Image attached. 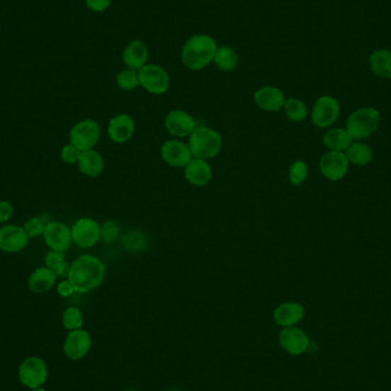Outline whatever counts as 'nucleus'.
<instances>
[{"label": "nucleus", "instance_id": "5", "mask_svg": "<svg viewBox=\"0 0 391 391\" xmlns=\"http://www.w3.org/2000/svg\"><path fill=\"white\" fill-rule=\"evenodd\" d=\"M100 135H101L100 125L92 119H84L74 125L70 130L69 137H70V143L83 152L92 150L95 145L98 144Z\"/></svg>", "mask_w": 391, "mask_h": 391}, {"label": "nucleus", "instance_id": "26", "mask_svg": "<svg viewBox=\"0 0 391 391\" xmlns=\"http://www.w3.org/2000/svg\"><path fill=\"white\" fill-rule=\"evenodd\" d=\"M349 163L357 166H365L373 159V150L370 145L363 142H355L344 152Z\"/></svg>", "mask_w": 391, "mask_h": 391}, {"label": "nucleus", "instance_id": "28", "mask_svg": "<svg viewBox=\"0 0 391 391\" xmlns=\"http://www.w3.org/2000/svg\"><path fill=\"white\" fill-rule=\"evenodd\" d=\"M285 113L292 122H302L308 116V109L305 102L299 98H288L284 104Z\"/></svg>", "mask_w": 391, "mask_h": 391}, {"label": "nucleus", "instance_id": "6", "mask_svg": "<svg viewBox=\"0 0 391 391\" xmlns=\"http://www.w3.org/2000/svg\"><path fill=\"white\" fill-rule=\"evenodd\" d=\"M137 74L140 85L150 94L160 95L169 91L171 83L169 74L159 65L145 64L137 70Z\"/></svg>", "mask_w": 391, "mask_h": 391}, {"label": "nucleus", "instance_id": "20", "mask_svg": "<svg viewBox=\"0 0 391 391\" xmlns=\"http://www.w3.org/2000/svg\"><path fill=\"white\" fill-rule=\"evenodd\" d=\"M305 317V308L298 302H286L278 305L273 312V320L283 327L294 326Z\"/></svg>", "mask_w": 391, "mask_h": 391}, {"label": "nucleus", "instance_id": "30", "mask_svg": "<svg viewBox=\"0 0 391 391\" xmlns=\"http://www.w3.org/2000/svg\"><path fill=\"white\" fill-rule=\"evenodd\" d=\"M62 323L65 329H69V331L79 329L84 323L83 314L80 312L79 309L70 307V308L65 309L63 312Z\"/></svg>", "mask_w": 391, "mask_h": 391}, {"label": "nucleus", "instance_id": "15", "mask_svg": "<svg viewBox=\"0 0 391 391\" xmlns=\"http://www.w3.org/2000/svg\"><path fill=\"white\" fill-rule=\"evenodd\" d=\"M92 347V339L84 329L70 331L64 344V353L69 358L78 361L85 357Z\"/></svg>", "mask_w": 391, "mask_h": 391}, {"label": "nucleus", "instance_id": "38", "mask_svg": "<svg viewBox=\"0 0 391 391\" xmlns=\"http://www.w3.org/2000/svg\"><path fill=\"white\" fill-rule=\"evenodd\" d=\"M14 213L12 204L7 200H0V223L7 222Z\"/></svg>", "mask_w": 391, "mask_h": 391}, {"label": "nucleus", "instance_id": "25", "mask_svg": "<svg viewBox=\"0 0 391 391\" xmlns=\"http://www.w3.org/2000/svg\"><path fill=\"white\" fill-rule=\"evenodd\" d=\"M370 70L378 77L390 79L391 78V52L388 50H378L370 54Z\"/></svg>", "mask_w": 391, "mask_h": 391}, {"label": "nucleus", "instance_id": "27", "mask_svg": "<svg viewBox=\"0 0 391 391\" xmlns=\"http://www.w3.org/2000/svg\"><path fill=\"white\" fill-rule=\"evenodd\" d=\"M213 61L220 70L232 72L237 67L238 55L232 47L222 46V47H217Z\"/></svg>", "mask_w": 391, "mask_h": 391}, {"label": "nucleus", "instance_id": "19", "mask_svg": "<svg viewBox=\"0 0 391 391\" xmlns=\"http://www.w3.org/2000/svg\"><path fill=\"white\" fill-rule=\"evenodd\" d=\"M184 176L196 187H205L212 180L213 172L206 160L193 158L187 166L184 167Z\"/></svg>", "mask_w": 391, "mask_h": 391}, {"label": "nucleus", "instance_id": "1", "mask_svg": "<svg viewBox=\"0 0 391 391\" xmlns=\"http://www.w3.org/2000/svg\"><path fill=\"white\" fill-rule=\"evenodd\" d=\"M104 277L106 266L103 262L93 255L85 254L72 262L68 279L76 292L89 293L103 283Z\"/></svg>", "mask_w": 391, "mask_h": 391}, {"label": "nucleus", "instance_id": "29", "mask_svg": "<svg viewBox=\"0 0 391 391\" xmlns=\"http://www.w3.org/2000/svg\"><path fill=\"white\" fill-rule=\"evenodd\" d=\"M117 85L125 91H132L140 86L139 74L133 69H124L117 74Z\"/></svg>", "mask_w": 391, "mask_h": 391}, {"label": "nucleus", "instance_id": "4", "mask_svg": "<svg viewBox=\"0 0 391 391\" xmlns=\"http://www.w3.org/2000/svg\"><path fill=\"white\" fill-rule=\"evenodd\" d=\"M379 125V111L372 107H365L350 113L346 123V130L353 140H364L370 137Z\"/></svg>", "mask_w": 391, "mask_h": 391}, {"label": "nucleus", "instance_id": "14", "mask_svg": "<svg viewBox=\"0 0 391 391\" xmlns=\"http://www.w3.org/2000/svg\"><path fill=\"white\" fill-rule=\"evenodd\" d=\"M279 342L285 351L293 356H299L309 349L310 341L302 329L295 326H288L279 334Z\"/></svg>", "mask_w": 391, "mask_h": 391}, {"label": "nucleus", "instance_id": "16", "mask_svg": "<svg viewBox=\"0 0 391 391\" xmlns=\"http://www.w3.org/2000/svg\"><path fill=\"white\" fill-rule=\"evenodd\" d=\"M165 128L174 137H190L196 128L195 119L183 110H172L165 118Z\"/></svg>", "mask_w": 391, "mask_h": 391}, {"label": "nucleus", "instance_id": "18", "mask_svg": "<svg viewBox=\"0 0 391 391\" xmlns=\"http://www.w3.org/2000/svg\"><path fill=\"white\" fill-rule=\"evenodd\" d=\"M135 130V123L132 117L126 113H122L113 117L108 125V134L111 141L115 143L128 142L133 137Z\"/></svg>", "mask_w": 391, "mask_h": 391}, {"label": "nucleus", "instance_id": "39", "mask_svg": "<svg viewBox=\"0 0 391 391\" xmlns=\"http://www.w3.org/2000/svg\"><path fill=\"white\" fill-rule=\"evenodd\" d=\"M74 292H76V290H74L72 283L69 282V279H67V280H62V282L57 285V293H59L61 297H70V295H72Z\"/></svg>", "mask_w": 391, "mask_h": 391}, {"label": "nucleus", "instance_id": "3", "mask_svg": "<svg viewBox=\"0 0 391 391\" xmlns=\"http://www.w3.org/2000/svg\"><path fill=\"white\" fill-rule=\"evenodd\" d=\"M189 148L193 158L212 159L219 154L222 148V137L217 130L208 128H198L190 134Z\"/></svg>", "mask_w": 391, "mask_h": 391}, {"label": "nucleus", "instance_id": "41", "mask_svg": "<svg viewBox=\"0 0 391 391\" xmlns=\"http://www.w3.org/2000/svg\"><path fill=\"white\" fill-rule=\"evenodd\" d=\"M33 391H46V390H45V389H42V388H36V389H33Z\"/></svg>", "mask_w": 391, "mask_h": 391}, {"label": "nucleus", "instance_id": "9", "mask_svg": "<svg viewBox=\"0 0 391 391\" xmlns=\"http://www.w3.org/2000/svg\"><path fill=\"white\" fill-rule=\"evenodd\" d=\"M72 234V240L77 246L89 249L101 239V227L95 220L84 217L74 222Z\"/></svg>", "mask_w": 391, "mask_h": 391}, {"label": "nucleus", "instance_id": "31", "mask_svg": "<svg viewBox=\"0 0 391 391\" xmlns=\"http://www.w3.org/2000/svg\"><path fill=\"white\" fill-rule=\"evenodd\" d=\"M308 176V165L302 160H297L292 164L290 172H288V180L293 186H300L305 181Z\"/></svg>", "mask_w": 391, "mask_h": 391}, {"label": "nucleus", "instance_id": "12", "mask_svg": "<svg viewBox=\"0 0 391 391\" xmlns=\"http://www.w3.org/2000/svg\"><path fill=\"white\" fill-rule=\"evenodd\" d=\"M349 162L344 152H329L319 162L322 174L329 181H339L347 174Z\"/></svg>", "mask_w": 391, "mask_h": 391}, {"label": "nucleus", "instance_id": "8", "mask_svg": "<svg viewBox=\"0 0 391 391\" xmlns=\"http://www.w3.org/2000/svg\"><path fill=\"white\" fill-rule=\"evenodd\" d=\"M340 116V104L332 96L324 95L318 98L312 111V122L319 128L332 126Z\"/></svg>", "mask_w": 391, "mask_h": 391}, {"label": "nucleus", "instance_id": "40", "mask_svg": "<svg viewBox=\"0 0 391 391\" xmlns=\"http://www.w3.org/2000/svg\"><path fill=\"white\" fill-rule=\"evenodd\" d=\"M70 267H72V264H69L67 261H63V262L57 264V267L52 270H53V273H55L57 277L68 278L69 273H70Z\"/></svg>", "mask_w": 391, "mask_h": 391}, {"label": "nucleus", "instance_id": "24", "mask_svg": "<svg viewBox=\"0 0 391 391\" xmlns=\"http://www.w3.org/2000/svg\"><path fill=\"white\" fill-rule=\"evenodd\" d=\"M324 144L331 152H344L353 144V139L347 130L333 128L326 132L323 137Z\"/></svg>", "mask_w": 391, "mask_h": 391}, {"label": "nucleus", "instance_id": "23", "mask_svg": "<svg viewBox=\"0 0 391 391\" xmlns=\"http://www.w3.org/2000/svg\"><path fill=\"white\" fill-rule=\"evenodd\" d=\"M77 164L80 172L87 175L89 178H96L103 172V157L93 149L81 152Z\"/></svg>", "mask_w": 391, "mask_h": 391}, {"label": "nucleus", "instance_id": "32", "mask_svg": "<svg viewBox=\"0 0 391 391\" xmlns=\"http://www.w3.org/2000/svg\"><path fill=\"white\" fill-rule=\"evenodd\" d=\"M123 244L130 252H141L147 245V239L140 232H128L123 238Z\"/></svg>", "mask_w": 391, "mask_h": 391}, {"label": "nucleus", "instance_id": "2", "mask_svg": "<svg viewBox=\"0 0 391 391\" xmlns=\"http://www.w3.org/2000/svg\"><path fill=\"white\" fill-rule=\"evenodd\" d=\"M217 50V45L214 38L208 35H195L184 42L181 52L182 63L190 70H202L213 62Z\"/></svg>", "mask_w": 391, "mask_h": 391}, {"label": "nucleus", "instance_id": "35", "mask_svg": "<svg viewBox=\"0 0 391 391\" xmlns=\"http://www.w3.org/2000/svg\"><path fill=\"white\" fill-rule=\"evenodd\" d=\"M80 154H81V152L78 150L74 145L70 143V144L64 145L62 150H61V159H62L65 164L72 165V164L78 163Z\"/></svg>", "mask_w": 391, "mask_h": 391}, {"label": "nucleus", "instance_id": "22", "mask_svg": "<svg viewBox=\"0 0 391 391\" xmlns=\"http://www.w3.org/2000/svg\"><path fill=\"white\" fill-rule=\"evenodd\" d=\"M57 276L53 273V270L50 268L40 267L35 270L30 275L29 280H28V286L30 290H33V293H45L48 292L53 288L57 283Z\"/></svg>", "mask_w": 391, "mask_h": 391}, {"label": "nucleus", "instance_id": "37", "mask_svg": "<svg viewBox=\"0 0 391 391\" xmlns=\"http://www.w3.org/2000/svg\"><path fill=\"white\" fill-rule=\"evenodd\" d=\"M86 6L95 13H102L109 8L111 0H85Z\"/></svg>", "mask_w": 391, "mask_h": 391}, {"label": "nucleus", "instance_id": "21", "mask_svg": "<svg viewBox=\"0 0 391 391\" xmlns=\"http://www.w3.org/2000/svg\"><path fill=\"white\" fill-rule=\"evenodd\" d=\"M149 52L144 42L133 40L126 46L123 53V61L126 67L133 70H140L148 61Z\"/></svg>", "mask_w": 391, "mask_h": 391}, {"label": "nucleus", "instance_id": "10", "mask_svg": "<svg viewBox=\"0 0 391 391\" xmlns=\"http://www.w3.org/2000/svg\"><path fill=\"white\" fill-rule=\"evenodd\" d=\"M45 243L52 251L63 252L68 251L74 243L72 240V229L64 223L59 221H52L48 222L45 229L44 234Z\"/></svg>", "mask_w": 391, "mask_h": 391}, {"label": "nucleus", "instance_id": "11", "mask_svg": "<svg viewBox=\"0 0 391 391\" xmlns=\"http://www.w3.org/2000/svg\"><path fill=\"white\" fill-rule=\"evenodd\" d=\"M29 244V237L23 227L15 225H4L0 228V251L4 253H18Z\"/></svg>", "mask_w": 391, "mask_h": 391}, {"label": "nucleus", "instance_id": "34", "mask_svg": "<svg viewBox=\"0 0 391 391\" xmlns=\"http://www.w3.org/2000/svg\"><path fill=\"white\" fill-rule=\"evenodd\" d=\"M119 225L115 221H107L101 227V238L104 243H113L118 237Z\"/></svg>", "mask_w": 391, "mask_h": 391}, {"label": "nucleus", "instance_id": "7", "mask_svg": "<svg viewBox=\"0 0 391 391\" xmlns=\"http://www.w3.org/2000/svg\"><path fill=\"white\" fill-rule=\"evenodd\" d=\"M47 375V366L39 357H29L18 368L20 381L28 388H40L46 382Z\"/></svg>", "mask_w": 391, "mask_h": 391}, {"label": "nucleus", "instance_id": "13", "mask_svg": "<svg viewBox=\"0 0 391 391\" xmlns=\"http://www.w3.org/2000/svg\"><path fill=\"white\" fill-rule=\"evenodd\" d=\"M160 152L164 162L169 164V166L186 167L190 163V160L193 159L189 145L178 140L166 141L162 145Z\"/></svg>", "mask_w": 391, "mask_h": 391}, {"label": "nucleus", "instance_id": "17", "mask_svg": "<svg viewBox=\"0 0 391 391\" xmlns=\"http://www.w3.org/2000/svg\"><path fill=\"white\" fill-rule=\"evenodd\" d=\"M254 101L260 109L270 113H276L284 108V93L277 87H261L254 93Z\"/></svg>", "mask_w": 391, "mask_h": 391}, {"label": "nucleus", "instance_id": "36", "mask_svg": "<svg viewBox=\"0 0 391 391\" xmlns=\"http://www.w3.org/2000/svg\"><path fill=\"white\" fill-rule=\"evenodd\" d=\"M65 261V255L63 252H57V251H51L48 252L45 256V266L50 268V269H54L57 267V264H61Z\"/></svg>", "mask_w": 391, "mask_h": 391}, {"label": "nucleus", "instance_id": "33", "mask_svg": "<svg viewBox=\"0 0 391 391\" xmlns=\"http://www.w3.org/2000/svg\"><path fill=\"white\" fill-rule=\"evenodd\" d=\"M47 223L48 221L46 217H33V219L28 220L27 222L24 223V232H27L29 238L39 237V236L44 234Z\"/></svg>", "mask_w": 391, "mask_h": 391}, {"label": "nucleus", "instance_id": "42", "mask_svg": "<svg viewBox=\"0 0 391 391\" xmlns=\"http://www.w3.org/2000/svg\"><path fill=\"white\" fill-rule=\"evenodd\" d=\"M172 391H175V390H172Z\"/></svg>", "mask_w": 391, "mask_h": 391}]
</instances>
